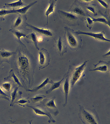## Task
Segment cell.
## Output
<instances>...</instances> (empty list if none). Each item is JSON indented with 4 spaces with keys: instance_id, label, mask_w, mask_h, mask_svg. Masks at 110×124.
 <instances>
[{
    "instance_id": "cell-1",
    "label": "cell",
    "mask_w": 110,
    "mask_h": 124,
    "mask_svg": "<svg viewBox=\"0 0 110 124\" xmlns=\"http://www.w3.org/2000/svg\"><path fill=\"white\" fill-rule=\"evenodd\" d=\"M11 68L26 90L31 88L34 82L36 62L26 46L20 45L10 61Z\"/></svg>"
},
{
    "instance_id": "cell-2",
    "label": "cell",
    "mask_w": 110,
    "mask_h": 124,
    "mask_svg": "<svg viewBox=\"0 0 110 124\" xmlns=\"http://www.w3.org/2000/svg\"><path fill=\"white\" fill-rule=\"evenodd\" d=\"M64 40L66 44L70 49L77 50L81 47V37L77 34L75 31L67 27L64 28Z\"/></svg>"
},
{
    "instance_id": "cell-3",
    "label": "cell",
    "mask_w": 110,
    "mask_h": 124,
    "mask_svg": "<svg viewBox=\"0 0 110 124\" xmlns=\"http://www.w3.org/2000/svg\"><path fill=\"white\" fill-rule=\"evenodd\" d=\"M79 118L84 124H101L98 113L95 109L84 107L79 105Z\"/></svg>"
},
{
    "instance_id": "cell-4",
    "label": "cell",
    "mask_w": 110,
    "mask_h": 124,
    "mask_svg": "<svg viewBox=\"0 0 110 124\" xmlns=\"http://www.w3.org/2000/svg\"><path fill=\"white\" fill-rule=\"evenodd\" d=\"M88 62L87 61H85L82 64L78 66H69L67 73L69 77L70 88H73L75 84L84 76V72Z\"/></svg>"
},
{
    "instance_id": "cell-5",
    "label": "cell",
    "mask_w": 110,
    "mask_h": 124,
    "mask_svg": "<svg viewBox=\"0 0 110 124\" xmlns=\"http://www.w3.org/2000/svg\"><path fill=\"white\" fill-rule=\"evenodd\" d=\"M58 13L64 22L70 26H79V18L77 15L68 11L59 10Z\"/></svg>"
},
{
    "instance_id": "cell-6",
    "label": "cell",
    "mask_w": 110,
    "mask_h": 124,
    "mask_svg": "<svg viewBox=\"0 0 110 124\" xmlns=\"http://www.w3.org/2000/svg\"><path fill=\"white\" fill-rule=\"evenodd\" d=\"M56 98V97L54 96L50 99H45L40 102V104L55 116H57L59 113V111L55 104Z\"/></svg>"
},
{
    "instance_id": "cell-7",
    "label": "cell",
    "mask_w": 110,
    "mask_h": 124,
    "mask_svg": "<svg viewBox=\"0 0 110 124\" xmlns=\"http://www.w3.org/2000/svg\"><path fill=\"white\" fill-rule=\"evenodd\" d=\"M38 54L39 69H45L50 65L51 62L50 53L47 49L43 47L39 49Z\"/></svg>"
},
{
    "instance_id": "cell-8",
    "label": "cell",
    "mask_w": 110,
    "mask_h": 124,
    "mask_svg": "<svg viewBox=\"0 0 110 124\" xmlns=\"http://www.w3.org/2000/svg\"><path fill=\"white\" fill-rule=\"evenodd\" d=\"M26 106L32 109L36 115H45L49 117V119L48 122L49 124L56 123L55 120L52 117L50 112L40 104L36 106H31L29 105H27Z\"/></svg>"
},
{
    "instance_id": "cell-9",
    "label": "cell",
    "mask_w": 110,
    "mask_h": 124,
    "mask_svg": "<svg viewBox=\"0 0 110 124\" xmlns=\"http://www.w3.org/2000/svg\"><path fill=\"white\" fill-rule=\"evenodd\" d=\"M79 2L80 3H78V0L75 1L67 11L72 13L78 16H80L87 17L88 14L86 10L81 5L80 2Z\"/></svg>"
},
{
    "instance_id": "cell-10",
    "label": "cell",
    "mask_w": 110,
    "mask_h": 124,
    "mask_svg": "<svg viewBox=\"0 0 110 124\" xmlns=\"http://www.w3.org/2000/svg\"><path fill=\"white\" fill-rule=\"evenodd\" d=\"M75 32L78 35H83L89 36L95 39L101 41H106L110 42V39H108L105 36V32L104 31L99 33H94L92 32H87L83 31L80 30L75 31Z\"/></svg>"
},
{
    "instance_id": "cell-11",
    "label": "cell",
    "mask_w": 110,
    "mask_h": 124,
    "mask_svg": "<svg viewBox=\"0 0 110 124\" xmlns=\"http://www.w3.org/2000/svg\"><path fill=\"white\" fill-rule=\"evenodd\" d=\"M26 26L30 28V30L35 32L36 34H38L43 36L51 37L54 35V33L51 30L48 29L39 28L33 25L26 23Z\"/></svg>"
},
{
    "instance_id": "cell-12",
    "label": "cell",
    "mask_w": 110,
    "mask_h": 124,
    "mask_svg": "<svg viewBox=\"0 0 110 124\" xmlns=\"http://www.w3.org/2000/svg\"><path fill=\"white\" fill-rule=\"evenodd\" d=\"M95 68L89 70V71H99L102 72H109L110 71V61H99L97 63L93 65Z\"/></svg>"
},
{
    "instance_id": "cell-13",
    "label": "cell",
    "mask_w": 110,
    "mask_h": 124,
    "mask_svg": "<svg viewBox=\"0 0 110 124\" xmlns=\"http://www.w3.org/2000/svg\"><path fill=\"white\" fill-rule=\"evenodd\" d=\"M65 79L62 84H61L62 87V92L63 93L65 98V102L63 104V107H65L67 104L68 101V95H69V90H70V85L69 83V77L67 73L66 72L64 75Z\"/></svg>"
},
{
    "instance_id": "cell-14",
    "label": "cell",
    "mask_w": 110,
    "mask_h": 124,
    "mask_svg": "<svg viewBox=\"0 0 110 124\" xmlns=\"http://www.w3.org/2000/svg\"><path fill=\"white\" fill-rule=\"evenodd\" d=\"M9 31L11 32L14 35V36L16 38V41L20 44V45L26 46L21 41V39L22 37L26 38L28 35L29 33H28V32H29V31L26 32V31L24 30L22 28L15 29H10Z\"/></svg>"
},
{
    "instance_id": "cell-15",
    "label": "cell",
    "mask_w": 110,
    "mask_h": 124,
    "mask_svg": "<svg viewBox=\"0 0 110 124\" xmlns=\"http://www.w3.org/2000/svg\"><path fill=\"white\" fill-rule=\"evenodd\" d=\"M15 53V52L8 51L3 48L0 49V65H1L2 68L4 62L10 63V60Z\"/></svg>"
},
{
    "instance_id": "cell-16",
    "label": "cell",
    "mask_w": 110,
    "mask_h": 124,
    "mask_svg": "<svg viewBox=\"0 0 110 124\" xmlns=\"http://www.w3.org/2000/svg\"><path fill=\"white\" fill-rule=\"evenodd\" d=\"M54 46L56 51H57L61 56H63L67 51V46L64 40L60 36L59 39L55 42Z\"/></svg>"
},
{
    "instance_id": "cell-17",
    "label": "cell",
    "mask_w": 110,
    "mask_h": 124,
    "mask_svg": "<svg viewBox=\"0 0 110 124\" xmlns=\"http://www.w3.org/2000/svg\"><path fill=\"white\" fill-rule=\"evenodd\" d=\"M4 80L10 81L12 84V83H14V84L17 85L16 86L19 87L24 88L23 86L20 81V79L15 74L13 70L12 69L10 70L8 76L4 78Z\"/></svg>"
},
{
    "instance_id": "cell-18",
    "label": "cell",
    "mask_w": 110,
    "mask_h": 124,
    "mask_svg": "<svg viewBox=\"0 0 110 124\" xmlns=\"http://www.w3.org/2000/svg\"><path fill=\"white\" fill-rule=\"evenodd\" d=\"M27 20L26 16H22L18 15V16L16 17L15 20L13 21L11 26V29H19L22 28L21 26L24 25V23H26Z\"/></svg>"
},
{
    "instance_id": "cell-19",
    "label": "cell",
    "mask_w": 110,
    "mask_h": 124,
    "mask_svg": "<svg viewBox=\"0 0 110 124\" xmlns=\"http://www.w3.org/2000/svg\"><path fill=\"white\" fill-rule=\"evenodd\" d=\"M19 88V87L18 86H15L10 94V97H11V100L10 106H13L17 100L20 98L22 97V93L21 91L18 93Z\"/></svg>"
},
{
    "instance_id": "cell-20",
    "label": "cell",
    "mask_w": 110,
    "mask_h": 124,
    "mask_svg": "<svg viewBox=\"0 0 110 124\" xmlns=\"http://www.w3.org/2000/svg\"><path fill=\"white\" fill-rule=\"evenodd\" d=\"M37 1H35L29 4L26 5L18 9H12L13 13H16L18 15L22 16H26V14L27 13L31 7L37 3Z\"/></svg>"
},
{
    "instance_id": "cell-21",
    "label": "cell",
    "mask_w": 110,
    "mask_h": 124,
    "mask_svg": "<svg viewBox=\"0 0 110 124\" xmlns=\"http://www.w3.org/2000/svg\"><path fill=\"white\" fill-rule=\"evenodd\" d=\"M37 35L35 32L32 31L28 35L27 37L26 38L27 39V42L28 41L29 43H33L35 46L36 49L38 50H39V48L38 46V41L37 40Z\"/></svg>"
},
{
    "instance_id": "cell-22",
    "label": "cell",
    "mask_w": 110,
    "mask_h": 124,
    "mask_svg": "<svg viewBox=\"0 0 110 124\" xmlns=\"http://www.w3.org/2000/svg\"><path fill=\"white\" fill-rule=\"evenodd\" d=\"M103 17H98V18H94L90 15L88 14V16H89L92 19L94 22H99L100 23H103L106 25H108L109 27H110V17H108L107 14H104L102 15Z\"/></svg>"
},
{
    "instance_id": "cell-23",
    "label": "cell",
    "mask_w": 110,
    "mask_h": 124,
    "mask_svg": "<svg viewBox=\"0 0 110 124\" xmlns=\"http://www.w3.org/2000/svg\"><path fill=\"white\" fill-rule=\"evenodd\" d=\"M57 0H50L49 1V7L45 12V15L47 16V24L48 25V17L49 15L51 13L53 14L54 15V10L56 6Z\"/></svg>"
},
{
    "instance_id": "cell-24",
    "label": "cell",
    "mask_w": 110,
    "mask_h": 124,
    "mask_svg": "<svg viewBox=\"0 0 110 124\" xmlns=\"http://www.w3.org/2000/svg\"><path fill=\"white\" fill-rule=\"evenodd\" d=\"M25 4L23 1L22 0L16 1L9 3H5V5L3 8H11L12 9H18L23 7L25 6Z\"/></svg>"
},
{
    "instance_id": "cell-25",
    "label": "cell",
    "mask_w": 110,
    "mask_h": 124,
    "mask_svg": "<svg viewBox=\"0 0 110 124\" xmlns=\"http://www.w3.org/2000/svg\"><path fill=\"white\" fill-rule=\"evenodd\" d=\"M50 78H47L41 84L32 89H28L27 90V92L31 93H35L39 91L40 89H45L46 88V85L50 83Z\"/></svg>"
},
{
    "instance_id": "cell-26",
    "label": "cell",
    "mask_w": 110,
    "mask_h": 124,
    "mask_svg": "<svg viewBox=\"0 0 110 124\" xmlns=\"http://www.w3.org/2000/svg\"><path fill=\"white\" fill-rule=\"evenodd\" d=\"M65 78V76L64 75L63 78H62L61 80L56 82H54L52 80H51L50 83L51 84V86L50 89L46 91V94H50L54 90L60 88V86H61L62 82L64 80Z\"/></svg>"
},
{
    "instance_id": "cell-27",
    "label": "cell",
    "mask_w": 110,
    "mask_h": 124,
    "mask_svg": "<svg viewBox=\"0 0 110 124\" xmlns=\"http://www.w3.org/2000/svg\"><path fill=\"white\" fill-rule=\"evenodd\" d=\"M12 13V9H6L3 7L0 10V21H3L5 20L4 17L6 15Z\"/></svg>"
},
{
    "instance_id": "cell-28",
    "label": "cell",
    "mask_w": 110,
    "mask_h": 124,
    "mask_svg": "<svg viewBox=\"0 0 110 124\" xmlns=\"http://www.w3.org/2000/svg\"><path fill=\"white\" fill-rule=\"evenodd\" d=\"M29 98H23L21 97L17 100L15 103L17 104L20 106L24 107L26 106L27 105H28L29 104L30 102L29 99Z\"/></svg>"
},
{
    "instance_id": "cell-29",
    "label": "cell",
    "mask_w": 110,
    "mask_h": 124,
    "mask_svg": "<svg viewBox=\"0 0 110 124\" xmlns=\"http://www.w3.org/2000/svg\"><path fill=\"white\" fill-rule=\"evenodd\" d=\"M86 9L87 10L92 13L95 16H96L97 15V9L96 8V5L95 4H89L87 5Z\"/></svg>"
},
{
    "instance_id": "cell-30",
    "label": "cell",
    "mask_w": 110,
    "mask_h": 124,
    "mask_svg": "<svg viewBox=\"0 0 110 124\" xmlns=\"http://www.w3.org/2000/svg\"><path fill=\"white\" fill-rule=\"evenodd\" d=\"M46 97V96L44 95H37L34 97L31 98L30 100L33 103H36L39 102H40L45 99Z\"/></svg>"
},
{
    "instance_id": "cell-31",
    "label": "cell",
    "mask_w": 110,
    "mask_h": 124,
    "mask_svg": "<svg viewBox=\"0 0 110 124\" xmlns=\"http://www.w3.org/2000/svg\"><path fill=\"white\" fill-rule=\"evenodd\" d=\"M85 20L87 27L90 30H91L94 23L92 19L89 16H87L85 18Z\"/></svg>"
},
{
    "instance_id": "cell-32",
    "label": "cell",
    "mask_w": 110,
    "mask_h": 124,
    "mask_svg": "<svg viewBox=\"0 0 110 124\" xmlns=\"http://www.w3.org/2000/svg\"><path fill=\"white\" fill-rule=\"evenodd\" d=\"M2 88L7 92H10L12 87V83L10 82H4L2 84Z\"/></svg>"
},
{
    "instance_id": "cell-33",
    "label": "cell",
    "mask_w": 110,
    "mask_h": 124,
    "mask_svg": "<svg viewBox=\"0 0 110 124\" xmlns=\"http://www.w3.org/2000/svg\"><path fill=\"white\" fill-rule=\"evenodd\" d=\"M10 97L6 93H5L2 89L0 87V99H4L10 101Z\"/></svg>"
},
{
    "instance_id": "cell-34",
    "label": "cell",
    "mask_w": 110,
    "mask_h": 124,
    "mask_svg": "<svg viewBox=\"0 0 110 124\" xmlns=\"http://www.w3.org/2000/svg\"><path fill=\"white\" fill-rule=\"evenodd\" d=\"M97 1H98V2L99 3V4H100L101 5V6H102L103 7L105 8L106 9V12H105V14H107V9H108L109 8V4H108L106 1L104 0H97Z\"/></svg>"
},
{
    "instance_id": "cell-35",
    "label": "cell",
    "mask_w": 110,
    "mask_h": 124,
    "mask_svg": "<svg viewBox=\"0 0 110 124\" xmlns=\"http://www.w3.org/2000/svg\"><path fill=\"white\" fill-rule=\"evenodd\" d=\"M102 56H103V58H110V50H109V51L107 53H106V54L103 55Z\"/></svg>"
},
{
    "instance_id": "cell-36",
    "label": "cell",
    "mask_w": 110,
    "mask_h": 124,
    "mask_svg": "<svg viewBox=\"0 0 110 124\" xmlns=\"http://www.w3.org/2000/svg\"><path fill=\"white\" fill-rule=\"evenodd\" d=\"M42 40H43V38L42 37L40 36L37 37V40L38 42H40L42 41Z\"/></svg>"
},
{
    "instance_id": "cell-37",
    "label": "cell",
    "mask_w": 110,
    "mask_h": 124,
    "mask_svg": "<svg viewBox=\"0 0 110 124\" xmlns=\"http://www.w3.org/2000/svg\"><path fill=\"white\" fill-rule=\"evenodd\" d=\"M32 121H29V124H32Z\"/></svg>"
},
{
    "instance_id": "cell-38",
    "label": "cell",
    "mask_w": 110,
    "mask_h": 124,
    "mask_svg": "<svg viewBox=\"0 0 110 124\" xmlns=\"http://www.w3.org/2000/svg\"></svg>"
}]
</instances>
